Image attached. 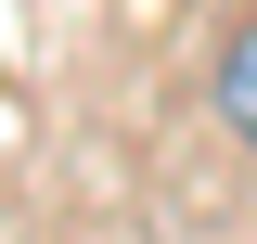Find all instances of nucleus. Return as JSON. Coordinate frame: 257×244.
<instances>
[{"mask_svg":"<svg viewBox=\"0 0 257 244\" xmlns=\"http://www.w3.org/2000/svg\"><path fill=\"white\" fill-rule=\"evenodd\" d=\"M206 103H219V129L257 154V26H231V39H219V64H206Z\"/></svg>","mask_w":257,"mask_h":244,"instance_id":"1","label":"nucleus"}]
</instances>
